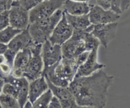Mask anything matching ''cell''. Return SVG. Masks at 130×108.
Here are the masks:
<instances>
[{
  "instance_id": "1",
  "label": "cell",
  "mask_w": 130,
  "mask_h": 108,
  "mask_svg": "<svg viewBox=\"0 0 130 108\" xmlns=\"http://www.w3.org/2000/svg\"><path fill=\"white\" fill-rule=\"evenodd\" d=\"M114 77L100 70L87 77H75L69 85L78 106L104 108L107 102L108 90Z\"/></svg>"
},
{
  "instance_id": "2",
  "label": "cell",
  "mask_w": 130,
  "mask_h": 108,
  "mask_svg": "<svg viewBox=\"0 0 130 108\" xmlns=\"http://www.w3.org/2000/svg\"><path fill=\"white\" fill-rule=\"evenodd\" d=\"M77 68L74 59L62 58L58 63L50 67L43 77L53 85L67 88L76 77Z\"/></svg>"
},
{
  "instance_id": "3",
  "label": "cell",
  "mask_w": 130,
  "mask_h": 108,
  "mask_svg": "<svg viewBox=\"0 0 130 108\" xmlns=\"http://www.w3.org/2000/svg\"><path fill=\"white\" fill-rule=\"evenodd\" d=\"M63 11L58 10L50 17L29 24L28 29L34 44H43L49 39L55 27L60 20Z\"/></svg>"
},
{
  "instance_id": "4",
  "label": "cell",
  "mask_w": 130,
  "mask_h": 108,
  "mask_svg": "<svg viewBox=\"0 0 130 108\" xmlns=\"http://www.w3.org/2000/svg\"><path fill=\"white\" fill-rule=\"evenodd\" d=\"M93 28V25H91L86 30H74L71 37L61 46L62 57L74 59L81 53L86 51L84 39L86 33H91Z\"/></svg>"
},
{
  "instance_id": "5",
  "label": "cell",
  "mask_w": 130,
  "mask_h": 108,
  "mask_svg": "<svg viewBox=\"0 0 130 108\" xmlns=\"http://www.w3.org/2000/svg\"><path fill=\"white\" fill-rule=\"evenodd\" d=\"M31 55L24 69L22 77L31 82L42 76L43 63L41 57L42 44H33L30 46Z\"/></svg>"
},
{
  "instance_id": "6",
  "label": "cell",
  "mask_w": 130,
  "mask_h": 108,
  "mask_svg": "<svg viewBox=\"0 0 130 108\" xmlns=\"http://www.w3.org/2000/svg\"><path fill=\"white\" fill-rule=\"evenodd\" d=\"M66 0H44L29 11L30 24L50 17L63 6Z\"/></svg>"
},
{
  "instance_id": "7",
  "label": "cell",
  "mask_w": 130,
  "mask_h": 108,
  "mask_svg": "<svg viewBox=\"0 0 130 108\" xmlns=\"http://www.w3.org/2000/svg\"><path fill=\"white\" fill-rule=\"evenodd\" d=\"M41 57L43 63V70L42 76L50 67L62 59V53L61 46L51 44L47 40L42 44Z\"/></svg>"
},
{
  "instance_id": "8",
  "label": "cell",
  "mask_w": 130,
  "mask_h": 108,
  "mask_svg": "<svg viewBox=\"0 0 130 108\" xmlns=\"http://www.w3.org/2000/svg\"><path fill=\"white\" fill-rule=\"evenodd\" d=\"M73 31V29L67 21L63 11L60 20L57 24L48 40L51 44L62 46L71 37Z\"/></svg>"
},
{
  "instance_id": "9",
  "label": "cell",
  "mask_w": 130,
  "mask_h": 108,
  "mask_svg": "<svg viewBox=\"0 0 130 108\" xmlns=\"http://www.w3.org/2000/svg\"><path fill=\"white\" fill-rule=\"evenodd\" d=\"M118 27V24L117 22L93 25L91 34L99 40L100 44L107 48L109 43L116 37Z\"/></svg>"
},
{
  "instance_id": "10",
  "label": "cell",
  "mask_w": 130,
  "mask_h": 108,
  "mask_svg": "<svg viewBox=\"0 0 130 108\" xmlns=\"http://www.w3.org/2000/svg\"><path fill=\"white\" fill-rule=\"evenodd\" d=\"M88 16L92 25H100L116 22L121 16L110 10H104L98 5H91Z\"/></svg>"
},
{
  "instance_id": "11",
  "label": "cell",
  "mask_w": 130,
  "mask_h": 108,
  "mask_svg": "<svg viewBox=\"0 0 130 108\" xmlns=\"http://www.w3.org/2000/svg\"><path fill=\"white\" fill-rule=\"evenodd\" d=\"M98 50L99 48H96L90 51L87 59L85 63L77 68L75 77H81L90 76L105 67L103 64H100L98 61Z\"/></svg>"
},
{
  "instance_id": "12",
  "label": "cell",
  "mask_w": 130,
  "mask_h": 108,
  "mask_svg": "<svg viewBox=\"0 0 130 108\" xmlns=\"http://www.w3.org/2000/svg\"><path fill=\"white\" fill-rule=\"evenodd\" d=\"M4 83H10L14 85L17 90V101L20 107L23 108L28 101L29 82L24 77H15L10 75L2 79Z\"/></svg>"
},
{
  "instance_id": "13",
  "label": "cell",
  "mask_w": 130,
  "mask_h": 108,
  "mask_svg": "<svg viewBox=\"0 0 130 108\" xmlns=\"http://www.w3.org/2000/svg\"><path fill=\"white\" fill-rule=\"evenodd\" d=\"M9 21L10 25L14 29L25 30L30 24L29 11L20 6H11L9 10Z\"/></svg>"
},
{
  "instance_id": "14",
  "label": "cell",
  "mask_w": 130,
  "mask_h": 108,
  "mask_svg": "<svg viewBox=\"0 0 130 108\" xmlns=\"http://www.w3.org/2000/svg\"><path fill=\"white\" fill-rule=\"evenodd\" d=\"M46 80L48 83L49 89L52 91L53 96L57 97L60 101L62 108H77L78 107L69 87L63 88L57 87L51 83L48 80L46 79Z\"/></svg>"
},
{
  "instance_id": "15",
  "label": "cell",
  "mask_w": 130,
  "mask_h": 108,
  "mask_svg": "<svg viewBox=\"0 0 130 108\" xmlns=\"http://www.w3.org/2000/svg\"><path fill=\"white\" fill-rule=\"evenodd\" d=\"M48 89L49 87L48 83L44 77L41 76L39 78L31 81L29 85L28 101L32 104Z\"/></svg>"
},
{
  "instance_id": "16",
  "label": "cell",
  "mask_w": 130,
  "mask_h": 108,
  "mask_svg": "<svg viewBox=\"0 0 130 108\" xmlns=\"http://www.w3.org/2000/svg\"><path fill=\"white\" fill-rule=\"evenodd\" d=\"M33 44L34 42L27 28L25 30H22L19 34H18L7 44V46L9 49H11L17 53L25 48H29Z\"/></svg>"
},
{
  "instance_id": "17",
  "label": "cell",
  "mask_w": 130,
  "mask_h": 108,
  "mask_svg": "<svg viewBox=\"0 0 130 108\" xmlns=\"http://www.w3.org/2000/svg\"><path fill=\"white\" fill-rule=\"evenodd\" d=\"M31 51L30 46L17 53L13 64L11 75L15 77H22L24 69L30 59Z\"/></svg>"
},
{
  "instance_id": "18",
  "label": "cell",
  "mask_w": 130,
  "mask_h": 108,
  "mask_svg": "<svg viewBox=\"0 0 130 108\" xmlns=\"http://www.w3.org/2000/svg\"><path fill=\"white\" fill-rule=\"evenodd\" d=\"M91 5L88 2H78L72 0H66L63 5V11L74 16L88 15Z\"/></svg>"
},
{
  "instance_id": "19",
  "label": "cell",
  "mask_w": 130,
  "mask_h": 108,
  "mask_svg": "<svg viewBox=\"0 0 130 108\" xmlns=\"http://www.w3.org/2000/svg\"><path fill=\"white\" fill-rule=\"evenodd\" d=\"M64 12L66 17L69 24L71 25L73 30H84L91 26L92 24L90 23L88 15H81V16H74Z\"/></svg>"
},
{
  "instance_id": "20",
  "label": "cell",
  "mask_w": 130,
  "mask_h": 108,
  "mask_svg": "<svg viewBox=\"0 0 130 108\" xmlns=\"http://www.w3.org/2000/svg\"><path fill=\"white\" fill-rule=\"evenodd\" d=\"M22 30L13 28L12 27H7L0 31V43L8 44Z\"/></svg>"
},
{
  "instance_id": "21",
  "label": "cell",
  "mask_w": 130,
  "mask_h": 108,
  "mask_svg": "<svg viewBox=\"0 0 130 108\" xmlns=\"http://www.w3.org/2000/svg\"><path fill=\"white\" fill-rule=\"evenodd\" d=\"M0 108H21L14 97L1 93L0 94Z\"/></svg>"
},
{
  "instance_id": "22",
  "label": "cell",
  "mask_w": 130,
  "mask_h": 108,
  "mask_svg": "<svg viewBox=\"0 0 130 108\" xmlns=\"http://www.w3.org/2000/svg\"><path fill=\"white\" fill-rule=\"evenodd\" d=\"M53 96L52 91L48 89L43 96H41L32 104V108H48L50 99Z\"/></svg>"
},
{
  "instance_id": "23",
  "label": "cell",
  "mask_w": 130,
  "mask_h": 108,
  "mask_svg": "<svg viewBox=\"0 0 130 108\" xmlns=\"http://www.w3.org/2000/svg\"><path fill=\"white\" fill-rule=\"evenodd\" d=\"M43 1L44 0H19L18 1H13L11 6H20L29 11Z\"/></svg>"
},
{
  "instance_id": "24",
  "label": "cell",
  "mask_w": 130,
  "mask_h": 108,
  "mask_svg": "<svg viewBox=\"0 0 130 108\" xmlns=\"http://www.w3.org/2000/svg\"><path fill=\"white\" fill-rule=\"evenodd\" d=\"M84 41H85L86 51H91L95 48H99L100 45L99 40L96 37H95L90 32L86 33Z\"/></svg>"
},
{
  "instance_id": "25",
  "label": "cell",
  "mask_w": 130,
  "mask_h": 108,
  "mask_svg": "<svg viewBox=\"0 0 130 108\" xmlns=\"http://www.w3.org/2000/svg\"><path fill=\"white\" fill-rule=\"evenodd\" d=\"M1 93L14 97L17 100V90L16 87L11 83H4Z\"/></svg>"
},
{
  "instance_id": "26",
  "label": "cell",
  "mask_w": 130,
  "mask_h": 108,
  "mask_svg": "<svg viewBox=\"0 0 130 108\" xmlns=\"http://www.w3.org/2000/svg\"><path fill=\"white\" fill-rule=\"evenodd\" d=\"M8 26H10L9 10H7L0 13V31Z\"/></svg>"
},
{
  "instance_id": "27",
  "label": "cell",
  "mask_w": 130,
  "mask_h": 108,
  "mask_svg": "<svg viewBox=\"0 0 130 108\" xmlns=\"http://www.w3.org/2000/svg\"><path fill=\"white\" fill-rule=\"evenodd\" d=\"M16 54L17 53H15V52L11 50V49H9L8 48L7 50L6 51V52H5L3 54L4 56H5V59H6V63H7L8 64H10V65L12 67Z\"/></svg>"
},
{
  "instance_id": "28",
  "label": "cell",
  "mask_w": 130,
  "mask_h": 108,
  "mask_svg": "<svg viewBox=\"0 0 130 108\" xmlns=\"http://www.w3.org/2000/svg\"><path fill=\"white\" fill-rule=\"evenodd\" d=\"M90 53V52L89 51H85L84 52V53H81V54H79L78 56L76 57V58H75L74 60L75 61H76L77 67H80L81 64H83L84 63H85V61H86V59H87Z\"/></svg>"
},
{
  "instance_id": "29",
  "label": "cell",
  "mask_w": 130,
  "mask_h": 108,
  "mask_svg": "<svg viewBox=\"0 0 130 108\" xmlns=\"http://www.w3.org/2000/svg\"><path fill=\"white\" fill-rule=\"evenodd\" d=\"M12 3L13 0H0V13L10 10Z\"/></svg>"
},
{
  "instance_id": "30",
  "label": "cell",
  "mask_w": 130,
  "mask_h": 108,
  "mask_svg": "<svg viewBox=\"0 0 130 108\" xmlns=\"http://www.w3.org/2000/svg\"><path fill=\"white\" fill-rule=\"evenodd\" d=\"M96 5L105 10H110L111 8L109 0H96Z\"/></svg>"
},
{
  "instance_id": "31",
  "label": "cell",
  "mask_w": 130,
  "mask_h": 108,
  "mask_svg": "<svg viewBox=\"0 0 130 108\" xmlns=\"http://www.w3.org/2000/svg\"><path fill=\"white\" fill-rule=\"evenodd\" d=\"M7 49H8L7 44L0 43V55H1V54H4V53L6 52V51L7 50Z\"/></svg>"
},
{
  "instance_id": "32",
  "label": "cell",
  "mask_w": 130,
  "mask_h": 108,
  "mask_svg": "<svg viewBox=\"0 0 130 108\" xmlns=\"http://www.w3.org/2000/svg\"><path fill=\"white\" fill-rule=\"evenodd\" d=\"M5 62H6V59H5V56H4L3 54L0 55V64L5 63Z\"/></svg>"
},
{
  "instance_id": "33",
  "label": "cell",
  "mask_w": 130,
  "mask_h": 108,
  "mask_svg": "<svg viewBox=\"0 0 130 108\" xmlns=\"http://www.w3.org/2000/svg\"><path fill=\"white\" fill-rule=\"evenodd\" d=\"M23 108H32V104L28 101Z\"/></svg>"
},
{
  "instance_id": "34",
  "label": "cell",
  "mask_w": 130,
  "mask_h": 108,
  "mask_svg": "<svg viewBox=\"0 0 130 108\" xmlns=\"http://www.w3.org/2000/svg\"><path fill=\"white\" fill-rule=\"evenodd\" d=\"M3 84H4L3 80H0V94H1V92H2V89H3Z\"/></svg>"
},
{
  "instance_id": "35",
  "label": "cell",
  "mask_w": 130,
  "mask_h": 108,
  "mask_svg": "<svg viewBox=\"0 0 130 108\" xmlns=\"http://www.w3.org/2000/svg\"><path fill=\"white\" fill-rule=\"evenodd\" d=\"M74 1H78V2H88L90 0H72Z\"/></svg>"
},
{
  "instance_id": "36",
  "label": "cell",
  "mask_w": 130,
  "mask_h": 108,
  "mask_svg": "<svg viewBox=\"0 0 130 108\" xmlns=\"http://www.w3.org/2000/svg\"><path fill=\"white\" fill-rule=\"evenodd\" d=\"M77 108H89V107H80V106H78Z\"/></svg>"
},
{
  "instance_id": "37",
  "label": "cell",
  "mask_w": 130,
  "mask_h": 108,
  "mask_svg": "<svg viewBox=\"0 0 130 108\" xmlns=\"http://www.w3.org/2000/svg\"><path fill=\"white\" fill-rule=\"evenodd\" d=\"M19 1V0H13V1Z\"/></svg>"
},
{
  "instance_id": "38",
  "label": "cell",
  "mask_w": 130,
  "mask_h": 108,
  "mask_svg": "<svg viewBox=\"0 0 130 108\" xmlns=\"http://www.w3.org/2000/svg\"><path fill=\"white\" fill-rule=\"evenodd\" d=\"M48 108H52V107H48Z\"/></svg>"
}]
</instances>
